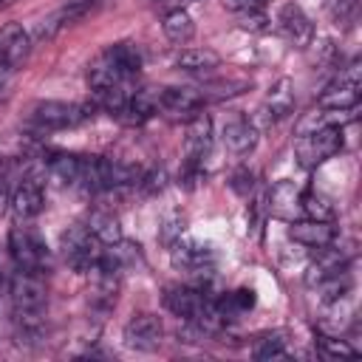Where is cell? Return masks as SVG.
<instances>
[{
    "label": "cell",
    "instance_id": "19",
    "mask_svg": "<svg viewBox=\"0 0 362 362\" xmlns=\"http://www.w3.org/2000/svg\"><path fill=\"white\" fill-rule=\"evenodd\" d=\"M175 65L187 74H212L221 65V57L212 48H187L175 57Z\"/></svg>",
    "mask_w": 362,
    "mask_h": 362
},
{
    "label": "cell",
    "instance_id": "24",
    "mask_svg": "<svg viewBox=\"0 0 362 362\" xmlns=\"http://www.w3.org/2000/svg\"><path fill=\"white\" fill-rule=\"evenodd\" d=\"M317 348H320V354L322 356H328V359H356L359 356V351L348 342V339H339V337H334V334H317Z\"/></svg>",
    "mask_w": 362,
    "mask_h": 362
},
{
    "label": "cell",
    "instance_id": "25",
    "mask_svg": "<svg viewBox=\"0 0 362 362\" xmlns=\"http://www.w3.org/2000/svg\"><path fill=\"white\" fill-rule=\"evenodd\" d=\"M286 339L280 334H263L255 339L252 345V356L255 359H277V356H286Z\"/></svg>",
    "mask_w": 362,
    "mask_h": 362
},
{
    "label": "cell",
    "instance_id": "27",
    "mask_svg": "<svg viewBox=\"0 0 362 362\" xmlns=\"http://www.w3.org/2000/svg\"><path fill=\"white\" fill-rule=\"evenodd\" d=\"M356 6H359V0H334V17L339 23H348V20H354Z\"/></svg>",
    "mask_w": 362,
    "mask_h": 362
},
{
    "label": "cell",
    "instance_id": "20",
    "mask_svg": "<svg viewBox=\"0 0 362 362\" xmlns=\"http://www.w3.org/2000/svg\"><path fill=\"white\" fill-rule=\"evenodd\" d=\"M85 226L93 232V238H96L102 246H113V243H119V240H122L119 218H116L113 212H107V209H96V212L88 218V223H85Z\"/></svg>",
    "mask_w": 362,
    "mask_h": 362
},
{
    "label": "cell",
    "instance_id": "4",
    "mask_svg": "<svg viewBox=\"0 0 362 362\" xmlns=\"http://www.w3.org/2000/svg\"><path fill=\"white\" fill-rule=\"evenodd\" d=\"M62 255L74 272H93L102 257V243L93 238L88 226L76 223L68 232H62Z\"/></svg>",
    "mask_w": 362,
    "mask_h": 362
},
{
    "label": "cell",
    "instance_id": "2",
    "mask_svg": "<svg viewBox=\"0 0 362 362\" xmlns=\"http://www.w3.org/2000/svg\"><path fill=\"white\" fill-rule=\"evenodd\" d=\"M93 116V110L88 105H74V102H57V99H45L37 102L31 107V122L40 130H68V127H79L82 122H88Z\"/></svg>",
    "mask_w": 362,
    "mask_h": 362
},
{
    "label": "cell",
    "instance_id": "8",
    "mask_svg": "<svg viewBox=\"0 0 362 362\" xmlns=\"http://www.w3.org/2000/svg\"><path fill=\"white\" fill-rule=\"evenodd\" d=\"M359 105V79L354 74H342L337 76L331 85H325V90L320 93V107L334 110V113H348Z\"/></svg>",
    "mask_w": 362,
    "mask_h": 362
},
{
    "label": "cell",
    "instance_id": "18",
    "mask_svg": "<svg viewBox=\"0 0 362 362\" xmlns=\"http://www.w3.org/2000/svg\"><path fill=\"white\" fill-rule=\"evenodd\" d=\"M102 54L110 59V65H113L124 79H133V76L141 71V51H139L133 42H116V45L105 48Z\"/></svg>",
    "mask_w": 362,
    "mask_h": 362
},
{
    "label": "cell",
    "instance_id": "14",
    "mask_svg": "<svg viewBox=\"0 0 362 362\" xmlns=\"http://www.w3.org/2000/svg\"><path fill=\"white\" fill-rule=\"evenodd\" d=\"M209 147H212V122L206 116H195L184 136V150H187L189 167H195L209 153Z\"/></svg>",
    "mask_w": 362,
    "mask_h": 362
},
{
    "label": "cell",
    "instance_id": "5",
    "mask_svg": "<svg viewBox=\"0 0 362 362\" xmlns=\"http://www.w3.org/2000/svg\"><path fill=\"white\" fill-rule=\"evenodd\" d=\"M8 255L20 272H42L48 266V249L28 226H14L8 232Z\"/></svg>",
    "mask_w": 362,
    "mask_h": 362
},
{
    "label": "cell",
    "instance_id": "6",
    "mask_svg": "<svg viewBox=\"0 0 362 362\" xmlns=\"http://www.w3.org/2000/svg\"><path fill=\"white\" fill-rule=\"evenodd\" d=\"M34 37L20 23H6L0 28V76L20 68L31 54Z\"/></svg>",
    "mask_w": 362,
    "mask_h": 362
},
{
    "label": "cell",
    "instance_id": "23",
    "mask_svg": "<svg viewBox=\"0 0 362 362\" xmlns=\"http://www.w3.org/2000/svg\"><path fill=\"white\" fill-rule=\"evenodd\" d=\"M300 215H305L311 221H331L334 218V206L322 192L308 189V192L300 195Z\"/></svg>",
    "mask_w": 362,
    "mask_h": 362
},
{
    "label": "cell",
    "instance_id": "29",
    "mask_svg": "<svg viewBox=\"0 0 362 362\" xmlns=\"http://www.w3.org/2000/svg\"><path fill=\"white\" fill-rule=\"evenodd\" d=\"M144 3H150V6H158V3H164V0H144Z\"/></svg>",
    "mask_w": 362,
    "mask_h": 362
},
{
    "label": "cell",
    "instance_id": "17",
    "mask_svg": "<svg viewBox=\"0 0 362 362\" xmlns=\"http://www.w3.org/2000/svg\"><path fill=\"white\" fill-rule=\"evenodd\" d=\"M48 173L59 181V184H82V167H85V156H74V153H54L48 156Z\"/></svg>",
    "mask_w": 362,
    "mask_h": 362
},
{
    "label": "cell",
    "instance_id": "11",
    "mask_svg": "<svg viewBox=\"0 0 362 362\" xmlns=\"http://www.w3.org/2000/svg\"><path fill=\"white\" fill-rule=\"evenodd\" d=\"M204 105V93L195 88H161L156 96V107L170 116H192Z\"/></svg>",
    "mask_w": 362,
    "mask_h": 362
},
{
    "label": "cell",
    "instance_id": "16",
    "mask_svg": "<svg viewBox=\"0 0 362 362\" xmlns=\"http://www.w3.org/2000/svg\"><path fill=\"white\" fill-rule=\"evenodd\" d=\"M223 144H226L232 153L246 156V153H252L255 144H257V127H255L249 119H235V122H229V124L223 127Z\"/></svg>",
    "mask_w": 362,
    "mask_h": 362
},
{
    "label": "cell",
    "instance_id": "13",
    "mask_svg": "<svg viewBox=\"0 0 362 362\" xmlns=\"http://www.w3.org/2000/svg\"><path fill=\"white\" fill-rule=\"evenodd\" d=\"M288 238H291L294 243H303V246L317 249V246L334 243L337 229L331 226V221H311V218H305V221H291Z\"/></svg>",
    "mask_w": 362,
    "mask_h": 362
},
{
    "label": "cell",
    "instance_id": "12",
    "mask_svg": "<svg viewBox=\"0 0 362 362\" xmlns=\"http://www.w3.org/2000/svg\"><path fill=\"white\" fill-rule=\"evenodd\" d=\"M42 187L37 178H25L14 187V192L8 195V204H11V212L17 221H31L42 212Z\"/></svg>",
    "mask_w": 362,
    "mask_h": 362
},
{
    "label": "cell",
    "instance_id": "28",
    "mask_svg": "<svg viewBox=\"0 0 362 362\" xmlns=\"http://www.w3.org/2000/svg\"><path fill=\"white\" fill-rule=\"evenodd\" d=\"M6 204H8V192H6V184H3V178H0V212H3Z\"/></svg>",
    "mask_w": 362,
    "mask_h": 362
},
{
    "label": "cell",
    "instance_id": "22",
    "mask_svg": "<svg viewBox=\"0 0 362 362\" xmlns=\"http://www.w3.org/2000/svg\"><path fill=\"white\" fill-rule=\"evenodd\" d=\"M252 305H255V291L252 288H238V291L215 300V308H218V314H221L223 322L226 320H235L238 314H246Z\"/></svg>",
    "mask_w": 362,
    "mask_h": 362
},
{
    "label": "cell",
    "instance_id": "21",
    "mask_svg": "<svg viewBox=\"0 0 362 362\" xmlns=\"http://www.w3.org/2000/svg\"><path fill=\"white\" fill-rule=\"evenodd\" d=\"M161 28H164V37H167L170 42H181V45H184V42H189L192 34H195V20L189 17V11L173 8V11L164 14Z\"/></svg>",
    "mask_w": 362,
    "mask_h": 362
},
{
    "label": "cell",
    "instance_id": "30",
    "mask_svg": "<svg viewBox=\"0 0 362 362\" xmlns=\"http://www.w3.org/2000/svg\"><path fill=\"white\" fill-rule=\"evenodd\" d=\"M6 3H8V0H0V6H6Z\"/></svg>",
    "mask_w": 362,
    "mask_h": 362
},
{
    "label": "cell",
    "instance_id": "1",
    "mask_svg": "<svg viewBox=\"0 0 362 362\" xmlns=\"http://www.w3.org/2000/svg\"><path fill=\"white\" fill-rule=\"evenodd\" d=\"M8 294H11L17 334L25 339H37L42 334V311L48 303V291H45L40 272H20L17 269V274L11 277Z\"/></svg>",
    "mask_w": 362,
    "mask_h": 362
},
{
    "label": "cell",
    "instance_id": "9",
    "mask_svg": "<svg viewBox=\"0 0 362 362\" xmlns=\"http://www.w3.org/2000/svg\"><path fill=\"white\" fill-rule=\"evenodd\" d=\"M173 266L187 274H209L215 269V252L195 240H178L173 246Z\"/></svg>",
    "mask_w": 362,
    "mask_h": 362
},
{
    "label": "cell",
    "instance_id": "26",
    "mask_svg": "<svg viewBox=\"0 0 362 362\" xmlns=\"http://www.w3.org/2000/svg\"><path fill=\"white\" fill-rule=\"evenodd\" d=\"M221 6L238 14H252V11H260L263 0H221Z\"/></svg>",
    "mask_w": 362,
    "mask_h": 362
},
{
    "label": "cell",
    "instance_id": "10",
    "mask_svg": "<svg viewBox=\"0 0 362 362\" xmlns=\"http://www.w3.org/2000/svg\"><path fill=\"white\" fill-rule=\"evenodd\" d=\"M277 28H280V34H283L291 45H297V48H305V45L311 42V37H314V25H311V20L305 17V11H303L297 3H286V6L280 8V14H277Z\"/></svg>",
    "mask_w": 362,
    "mask_h": 362
},
{
    "label": "cell",
    "instance_id": "7",
    "mask_svg": "<svg viewBox=\"0 0 362 362\" xmlns=\"http://www.w3.org/2000/svg\"><path fill=\"white\" fill-rule=\"evenodd\" d=\"M124 345L133 348V351H141V354H150L161 345L164 339V325L156 314H136L127 320L124 325Z\"/></svg>",
    "mask_w": 362,
    "mask_h": 362
},
{
    "label": "cell",
    "instance_id": "3",
    "mask_svg": "<svg viewBox=\"0 0 362 362\" xmlns=\"http://www.w3.org/2000/svg\"><path fill=\"white\" fill-rule=\"evenodd\" d=\"M342 150V127L339 124H320L317 130L305 133L297 141V158L303 167H317L334 158Z\"/></svg>",
    "mask_w": 362,
    "mask_h": 362
},
{
    "label": "cell",
    "instance_id": "15",
    "mask_svg": "<svg viewBox=\"0 0 362 362\" xmlns=\"http://www.w3.org/2000/svg\"><path fill=\"white\" fill-rule=\"evenodd\" d=\"M300 189L294 187V181H277L269 192V209L277 218L294 221V215H300Z\"/></svg>",
    "mask_w": 362,
    "mask_h": 362
}]
</instances>
